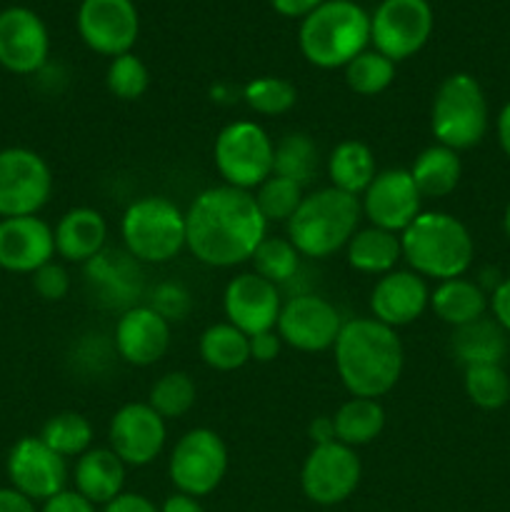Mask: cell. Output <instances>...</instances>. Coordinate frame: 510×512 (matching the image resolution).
<instances>
[{"label": "cell", "instance_id": "6da1fadb", "mask_svg": "<svg viewBox=\"0 0 510 512\" xmlns=\"http://www.w3.org/2000/svg\"><path fill=\"white\" fill-rule=\"evenodd\" d=\"M265 235L268 220L250 190L208 188L185 210V248L210 268L248 263Z\"/></svg>", "mask_w": 510, "mask_h": 512}, {"label": "cell", "instance_id": "7a4b0ae2", "mask_svg": "<svg viewBox=\"0 0 510 512\" xmlns=\"http://www.w3.org/2000/svg\"><path fill=\"white\" fill-rule=\"evenodd\" d=\"M333 353L340 383L353 398H383L403 373L405 353L398 333L375 318L343 323Z\"/></svg>", "mask_w": 510, "mask_h": 512}, {"label": "cell", "instance_id": "3957f363", "mask_svg": "<svg viewBox=\"0 0 510 512\" xmlns=\"http://www.w3.org/2000/svg\"><path fill=\"white\" fill-rule=\"evenodd\" d=\"M400 248L413 273L438 283L463 278L475 255V243L463 220L438 210L420 213L400 233Z\"/></svg>", "mask_w": 510, "mask_h": 512}, {"label": "cell", "instance_id": "277c9868", "mask_svg": "<svg viewBox=\"0 0 510 512\" xmlns=\"http://www.w3.org/2000/svg\"><path fill=\"white\" fill-rule=\"evenodd\" d=\"M300 53L323 70L345 68L370 45V15L353 0H325L305 15L298 30Z\"/></svg>", "mask_w": 510, "mask_h": 512}, {"label": "cell", "instance_id": "5b68a950", "mask_svg": "<svg viewBox=\"0 0 510 512\" xmlns=\"http://www.w3.org/2000/svg\"><path fill=\"white\" fill-rule=\"evenodd\" d=\"M363 220L360 198L335 188H320L305 195L288 220V240L305 258L323 260L350 243Z\"/></svg>", "mask_w": 510, "mask_h": 512}, {"label": "cell", "instance_id": "8992f818", "mask_svg": "<svg viewBox=\"0 0 510 512\" xmlns=\"http://www.w3.org/2000/svg\"><path fill=\"white\" fill-rule=\"evenodd\" d=\"M120 235L138 263H170L185 248V213L163 195H145L123 213Z\"/></svg>", "mask_w": 510, "mask_h": 512}, {"label": "cell", "instance_id": "52a82bcc", "mask_svg": "<svg viewBox=\"0 0 510 512\" xmlns=\"http://www.w3.org/2000/svg\"><path fill=\"white\" fill-rule=\"evenodd\" d=\"M430 130L438 145L470 150L488 133V100L478 80L468 73H453L438 85L430 108Z\"/></svg>", "mask_w": 510, "mask_h": 512}, {"label": "cell", "instance_id": "ba28073f", "mask_svg": "<svg viewBox=\"0 0 510 512\" xmlns=\"http://www.w3.org/2000/svg\"><path fill=\"white\" fill-rule=\"evenodd\" d=\"M273 155L275 143L253 120L228 123L215 138V170L230 188L253 190L265 183L273 175Z\"/></svg>", "mask_w": 510, "mask_h": 512}, {"label": "cell", "instance_id": "9c48e42d", "mask_svg": "<svg viewBox=\"0 0 510 512\" xmlns=\"http://www.w3.org/2000/svg\"><path fill=\"white\" fill-rule=\"evenodd\" d=\"M228 473V448L210 428L188 430L175 443L168 460V475L175 490L190 498L215 493Z\"/></svg>", "mask_w": 510, "mask_h": 512}, {"label": "cell", "instance_id": "30bf717a", "mask_svg": "<svg viewBox=\"0 0 510 512\" xmlns=\"http://www.w3.org/2000/svg\"><path fill=\"white\" fill-rule=\"evenodd\" d=\"M53 195V170L30 148L0 150V218L38 215Z\"/></svg>", "mask_w": 510, "mask_h": 512}, {"label": "cell", "instance_id": "8fae6325", "mask_svg": "<svg viewBox=\"0 0 510 512\" xmlns=\"http://www.w3.org/2000/svg\"><path fill=\"white\" fill-rule=\"evenodd\" d=\"M433 25L428 0H383L370 15V43L385 58L400 63L425 48Z\"/></svg>", "mask_w": 510, "mask_h": 512}, {"label": "cell", "instance_id": "7c38bea8", "mask_svg": "<svg viewBox=\"0 0 510 512\" xmlns=\"http://www.w3.org/2000/svg\"><path fill=\"white\" fill-rule=\"evenodd\" d=\"M363 465L358 453L343 443L313 445L300 470V488L315 505H340L358 490Z\"/></svg>", "mask_w": 510, "mask_h": 512}, {"label": "cell", "instance_id": "4fadbf2b", "mask_svg": "<svg viewBox=\"0 0 510 512\" xmlns=\"http://www.w3.org/2000/svg\"><path fill=\"white\" fill-rule=\"evenodd\" d=\"M343 330L338 308L320 295H295L280 308L275 333L283 345L300 353H323L330 350Z\"/></svg>", "mask_w": 510, "mask_h": 512}, {"label": "cell", "instance_id": "5bb4252c", "mask_svg": "<svg viewBox=\"0 0 510 512\" xmlns=\"http://www.w3.org/2000/svg\"><path fill=\"white\" fill-rule=\"evenodd\" d=\"M5 470H8L10 488L23 493L33 503L55 498L68 483V460L50 450L38 435H25L10 448Z\"/></svg>", "mask_w": 510, "mask_h": 512}, {"label": "cell", "instance_id": "9a60e30c", "mask_svg": "<svg viewBox=\"0 0 510 512\" xmlns=\"http://www.w3.org/2000/svg\"><path fill=\"white\" fill-rule=\"evenodd\" d=\"M75 20L80 38L93 53L110 60L133 53L140 35V15L133 0H83Z\"/></svg>", "mask_w": 510, "mask_h": 512}, {"label": "cell", "instance_id": "2e32d148", "mask_svg": "<svg viewBox=\"0 0 510 512\" xmlns=\"http://www.w3.org/2000/svg\"><path fill=\"white\" fill-rule=\"evenodd\" d=\"M360 210L373 228L400 235L423 213V195L415 188L410 170L390 168L375 175L368 190L360 195Z\"/></svg>", "mask_w": 510, "mask_h": 512}, {"label": "cell", "instance_id": "e0dca14e", "mask_svg": "<svg viewBox=\"0 0 510 512\" xmlns=\"http://www.w3.org/2000/svg\"><path fill=\"white\" fill-rule=\"evenodd\" d=\"M110 450L130 468L150 465L165 448V420L148 403H128L110 418Z\"/></svg>", "mask_w": 510, "mask_h": 512}, {"label": "cell", "instance_id": "ac0fdd59", "mask_svg": "<svg viewBox=\"0 0 510 512\" xmlns=\"http://www.w3.org/2000/svg\"><path fill=\"white\" fill-rule=\"evenodd\" d=\"M50 35L43 18L23 5L0 13V65L8 73L33 75L48 63Z\"/></svg>", "mask_w": 510, "mask_h": 512}, {"label": "cell", "instance_id": "d6986e66", "mask_svg": "<svg viewBox=\"0 0 510 512\" xmlns=\"http://www.w3.org/2000/svg\"><path fill=\"white\" fill-rule=\"evenodd\" d=\"M280 308H283V300H280L278 285L260 278L258 273H240L225 285V318L248 338L275 330Z\"/></svg>", "mask_w": 510, "mask_h": 512}, {"label": "cell", "instance_id": "ffe728a7", "mask_svg": "<svg viewBox=\"0 0 510 512\" xmlns=\"http://www.w3.org/2000/svg\"><path fill=\"white\" fill-rule=\"evenodd\" d=\"M55 258V233L38 215L0 218V268L33 275Z\"/></svg>", "mask_w": 510, "mask_h": 512}, {"label": "cell", "instance_id": "44dd1931", "mask_svg": "<svg viewBox=\"0 0 510 512\" xmlns=\"http://www.w3.org/2000/svg\"><path fill=\"white\" fill-rule=\"evenodd\" d=\"M115 353L135 368L155 365L170 348V323L150 305L123 310L113 333Z\"/></svg>", "mask_w": 510, "mask_h": 512}, {"label": "cell", "instance_id": "7402d4cb", "mask_svg": "<svg viewBox=\"0 0 510 512\" xmlns=\"http://www.w3.org/2000/svg\"><path fill=\"white\" fill-rule=\"evenodd\" d=\"M428 305V283L413 270H390L388 275H380L373 293H370L373 318L393 330L415 323Z\"/></svg>", "mask_w": 510, "mask_h": 512}, {"label": "cell", "instance_id": "603a6c76", "mask_svg": "<svg viewBox=\"0 0 510 512\" xmlns=\"http://www.w3.org/2000/svg\"><path fill=\"white\" fill-rule=\"evenodd\" d=\"M85 278L103 308H133L143 290L140 263L128 250H103L95 255L90 263H85Z\"/></svg>", "mask_w": 510, "mask_h": 512}, {"label": "cell", "instance_id": "cb8c5ba5", "mask_svg": "<svg viewBox=\"0 0 510 512\" xmlns=\"http://www.w3.org/2000/svg\"><path fill=\"white\" fill-rule=\"evenodd\" d=\"M55 253L65 263H90L108 243V223L93 208H73L53 228Z\"/></svg>", "mask_w": 510, "mask_h": 512}, {"label": "cell", "instance_id": "d4e9b609", "mask_svg": "<svg viewBox=\"0 0 510 512\" xmlns=\"http://www.w3.org/2000/svg\"><path fill=\"white\" fill-rule=\"evenodd\" d=\"M125 468L128 465L110 448H90L75 463V493H80L93 505H103L105 508L118 495H123Z\"/></svg>", "mask_w": 510, "mask_h": 512}, {"label": "cell", "instance_id": "484cf974", "mask_svg": "<svg viewBox=\"0 0 510 512\" xmlns=\"http://www.w3.org/2000/svg\"><path fill=\"white\" fill-rule=\"evenodd\" d=\"M488 305L490 295L473 280H443V283L435 285V290H430V308H433L435 318L453 325V328H463V325L485 318Z\"/></svg>", "mask_w": 510, "mask_h": 512}, {"label": "cell", "instance_id": "4316f807", "mask_svg": "<svg viewBox=\"0 0 510 512\" xmlns=\"http://www.w3.org/2000/svg\"><path fill=\"white\" fill-rule=\"evenodd\" d=\"M378 175L373 150L360 140H343L335 145L328 155V178L330 188L343 190V193L360 195L368 190L373 178Z\"/></svg>", "mask_w": 510, "mask_h": 512}, {"label": "cell", "instance_id": "83f0119b", "mask_svg": "<svg viewBox=\"0 0 510 512\" xmlns=\"http://www.w3.org/2000/svg\"><path fill=\"white\" fill-rule=\"evenodd\" d=\"M348 265L365 275H388L403 260L400 235L383 228H363L345 245Z\"/></svg>", "mask_w": 510, "mask_h": 512}, {"label": "cell", "instance_id": "f1b7e54d", "mask_svg": "<svg viewBox=\"0 0 510 512\" xmlns=\"http://www.w3.org/2000/svg\"><path fill=\"white\" fill-rule=\"evenodd\" d=\"M463 175L458 153L445 145H430L410 165V178L423 198H445L453 193Z\"/></svg>", "mask_w": 510, "mask_h": 512}, {"label": "cell", "instance_id": "f546056e", "mask_svg": "<svg viewBox=\"0 0 510 512\" xmlns=\"http://www.w3.org/2000/svg\"><path fill=\"white\" fill-rule=\"evenodd\" d=\"M450 345H453V355L465 368H470V365H503L505 353H508L505 330L488 318L455 328Z\"/></svg>", "mask_w": 510, "mask_h": 512}, {"label": "cell", "instance_id": "4dcf8cb0", "mask_svg": "<svg viewBox=\"0 0 510 512\" xmlns=\"http://www.w3.org/2000/svg\"><path fill=\"white\" fill-rule=\"evenodd\" d=\"M335 438L338 443L348 445V448H360L368 445L383 433L385 428V410L378 400L370 398H350L338 408L333 415Z\"/></svg>", "mask_w": 510, "mask_h": 512}, {"label": "cell", "instance_id": "1f68e13d", "mask_svg": "<svg viewBox=\"0 0 510 512\" xmlns=\"http://www.w3.org/2000/svg\"><path fill=\"white\" fill-rule=\"evenodd\" d=\"M200 358L218 373H233L250 363V338L230 323H215L200 335Z\"/></svg>", "mask_w": 510, "mask_h": 512}, {"label": "cell", "instance_id": "d6a6232c", "mask_svg": "<svg viewBox=\"0 0 510 512\" xmlns=\"http://www.w3.org/2000/svg\"><path fill=\"white\" fill-rule=\"evenodd\" d=\"M315 173H318V145H315V140L300 130L283 135L275 145L273 175L288 178L298 185H308Z\"/></svg>", "mask_w": 510, "mask_h": 512}, {"label": "cell", "instance_id": "836d02e7", "mask_svg": "<svg viewBox=\"0 0 510 512\" xmlns=\"http://www.w3.org/2000/svg\"><path fill=\"white\" fill-rule=\"evenodd\" d=\"M50 450L68 458H80L93 448V425L85 415L75 413V410H65V413L53 415L45 420L43 430L38 435Z\"/></svg>", "mask_w": 510, "mask_h": 512}, {"label": "cell", "instance_id": "e575fe53", "mask_svg": "<svg viewBox=\"0 0 510 512\" xmlns=\"http://www.w3.org/2000/svg\"><path fill=\"white\" fill-rule=\"evenodd\" d=\"M395 80V63L378 50H363L345 65V83L353 93L373 98L385 93Z\"/></svg>", "mask_w": 510, "mask_h": 512}, {"label": "cell", "instance_id": "d590c367", "mask_svg": "<svg viewBox=\"0 0 510 512\" xmlns=\"http://www.w3.org/2000/svg\"><path fill=\"white\" fill-rule=\"evenodd\" d=\"M195 395H198V390H195L193 378L188 373L173 370V373H165L155 380L153 388H150L148 405L163 420L183 418L193 410Z\"/></svg>", "mask_w": 510, "mask_h": 512}, {"label": "cell", "instance_id": "8d00e7d4", "mask_svg": "<svg viewBox=\"0 0 510 512\" xmlns=\"http://www.w3.org/2000/svg\"><path fill=\"white\" fill-rule=\"evenodd\" d=\"M465 395L480 410H500L510 400V378L503 365L465 368Z\"/></svg>", "mask_w": 510, "mask_h": 512}, {"label": "cell", "instance_id": "74e56055", "mask_svg": "<svg viewBox=\"0 0 510 512\" xmlns=\"http://www.w3.org/2000/svg\"><path fill=\"white\" fill-rule=\"evenodd\" d=\"M250 263L255 268L253 273L270 280L273 285H280L295 278L300 268V253L288 238H270V235H265L263 243L255 248Z\"/></svg>", "mask_w": 510, "mask_h": 512}, {"label": "cell", "instance_id": "f35d334b", "mask_svg": "<svg viewBox=\"0 0 510 512\" xmlns=\"http://www.w3.org/2000/svg\"><path fill=\"white\" fill-rule=\"evenodd\" d=\"M253 195L260 213H263L268 223H288L305 198L303 185L293 183L288 178H280V175H270L265 183L255 188Z\"/></svg>", "mask_w": 510, "mask_h": 512}, {"label": "cell", "instance_id": "ab89813d", "mask_svg": "<svg viewBox=\"0 0 510 512\" xmlns=\"http://www.w3.org/2000/svg\"><path fill=\"white\" fill-rule=\"evenodd\" d=\"M243 100L258 115H283L298 100V90L290 80L278 78V75H263L245 85Z\"/></svg>", "mask_w": 510, "mask_h": 512}, {"label": "cell", "instance_id": "60d3db41", "mask_svg": "<svg viewBox=\"0 0 510 512\" xmlns=\"http://www.w3.org/2000/svg\"><path fill=\"white\" fill-rule=\"evenodd\" d=\"M105 85H108L110 95H115L118 100H125V103L140 100L150 88L148 65L135 53L118 55V58L110 60Z\"/></svg>", "mask_w": 510, "mask_h": 512}, {"label": "cell", "instance_id": "b9f144b4", "mask_svg": "<svg viewBox=\"0 0 510 512\" xmlns=\"http://www.w3.org/2000/svg\"><path fill=\"white\" fill-rule=\"evenodd\" d=\"M150 308L158 315H163L168 323L173 320H183L190 313V293L180 283H160L155 285L153 298H150Z\"/></svg>", "mask_w": 510, "mask_h": 512}, {"label": "cell", "instance_id": "7bdbcfd3", "mask_svg": "<svg viewBox=\"0 0 510 512\" xmlns=\"http://www.w3.org/2000/svg\"><path fill=\"white\" fill-rule=\"evenodd\" d=\"M30 278H33L35 293L43 300H48V303H58V300H63L70 290L68 270H65L63 265L53 263V260H50L48 265H43V268L35 270Z\"/></svg>", "mask_w": 510, "mask_h": 512}, {"label": "cell", "instance_id": "ee69618b", "mask_svg": "<svg viewBox=\"0 0 510 512\" xmlns=\"http://www.w3.org/2000/svg\"><path fill=\"white\" fill-rule=\"evenodd\" d=\"M280 348H283V340L275 330L250 335V360H255V363H273L280 355Z\"/></svg>", "mask_w": 510, "mask_h": 512}, {"label": "cell", "instance_id": "f6af8a7d", "mask_svg": "<svg viewBox=\"0 0 510 512\" xmlns=\"http://www.w3.org/2000/svg\"><path fill=\"white\" fill-rule=\"evenodd\" d=\"M40 512H98L90 500H85L83 495L75 493V490H63L55 498L45 500L43 510Z\"/></svg>", "mask_w": 510, "mask_h": 512}, {"label": "cell", "instance_id": "bcb514c9", "mask_svg": "<svg viewBox=\"0 0 510 512\" xmlns=\"http://www.w3.org/2000/svg\"><path fill=\"white\" fill-rule=\"evenodd\" d=\"M490 310H493V320L510 333V278L500 280L498 288L490 293Z\"/></svg>", "mask_w": 510, "mask_h": 512}, {"label": "cell", "instance_id": "7dc6e473", "mask_svg": "<svg viewBox=\"0 0 510 512\" xmlns=\"http://www.w3.org/2000/svg\"><path fill=\"white\" fill-rule=\"evenodd\" d=\"M103 512H160V508H155L153 500H148L145 495L123 493L113 503L105 505Z\"/></svg>", "mask_w": 510, "mask_h": 512}, {"label": "cell", "instance_id": "c3c4849f", "mask_svg": "<svg viewBox=\"0 0 510 512\" xmlns=\"http://www.w3.org/2000/svg\"><path fill=\"white\" fill-rule=\"evenodd\" d=\"M270 8L275 10L283 18H300L303 20L305 15L313 13L315 8L325 3V0H268Z\"/></svg>", "mask_w": 510, "mask_h": 512}, {"label": "cell", "instance_id": "681fc988", "mask_svg": "<svg viewBox=\"0 0 510 512\" xmlns=\"http://www.w3.org/2000/svg\"><path fill=\"white\" fill-rule=\"evenodd\" d=\"M0 512H38L35 503L15 488H0Z\"/></svg>", "mask_w": 510, "mask_h": 512}, {"label": "cell", "instance_id": "f907efd6", "mask_svg": "<svg viewBox=\"0 0 510 512\" xmlns=\"http://www.w3.org/2000/svg\"><path fill=\"white\" fill-rule=\"evenodd\" d=\"M160 512H205L198 498H190V495L173 493L170 498H165V503L160 505Z\"/></svg>", "mask_w": 510, "mask_h": 512}, {"label": "cell", "instance_id": "816d5d0a", "mask_svg": "<svg viewBox=\"0 0 510 512\" xmlns=\"http://www.w3.org/2000/svg\"><path fill=\"white\" fill-rule=\"evenodd\" d=\"M310 440H313V445H325V443H335V425H333V418H325V415H320V418H315L313 423H310Z\"/></svg>", "mask_w": 510, "mask_h": 512}, {"label": "cell", "instance_id": "f5cc1de1", "mask_svg": "<svg viewBox=\"0 0 510 512\" xmlns=\"http://www.w3.org/2000/svg\"><path fill=\"white\" fill-rule=\"evenodd\" d=\"M498 140H500V148L505 150V155L510 158V100L503 105L498 115Z\"/></svg>", "mask_w": 510, "mask_h": 512}, {"label": "cell", "instance_id": "db71d44e", "mask_svg": "<svg viewBox=\"0 0 510 512\" xmlns=\"http://www.w3.org/2000/svg\"><path fill=\"white\" fill-rule=\"evenodd\" d=\"M503 228H505V235L510 238V203H508V208H505V215H503Z\"/></svg>", "mask_w": 510, "mask_h": 512}]
</instances>
